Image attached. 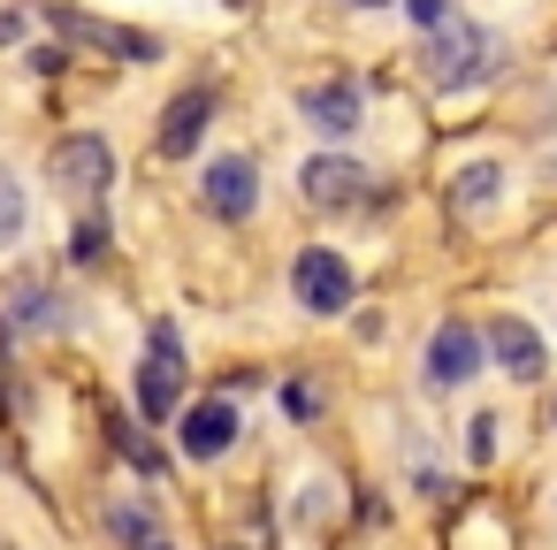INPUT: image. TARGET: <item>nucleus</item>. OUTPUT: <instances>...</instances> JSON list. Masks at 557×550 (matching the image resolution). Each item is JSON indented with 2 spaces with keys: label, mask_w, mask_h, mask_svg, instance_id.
I'll return each mask as SVG.
<instances>
[{
  "label": "nucleus",
  "mask_w": 557,
  "mask_h": 550,
  "mask_svg": "<svg viewBox=\"0 0 557 550\" xmlns=\"http://www.w3.org/2000/svg\"><path fill=\"white\" fill-rule=\"evenodd\" d=\"M70 321H77V314H70V298H62L54 283L24 276V283L9 291V329H47V337H54V329H70Z\"/></svg>",
  "instance_id": "4468645a"
},
{
  "label": "nucleus",
  "mask_w": 557,
  "mask_h": 550,
  "mask_svg": "<svg viewBox=\"0 0 557 550\" xmlns=\"http://www.w3.org/2000/svg\"><path fill=\"white\" fill-rule=\"evenodd\" d=\"M237 443H245V413H237V398H199V405L176 413V451H184L191 466H222Z\"/></svg>",
  "instance_id": "423d86ee"
},
{
  "label": "nucleus",
  "mask_w": 557,
  "mask_h": 550,
  "mask_svg": "<svg viewBox=\"0 0 557 550\" xmlns=\"http://www.w3.org/2000/svg\"><path fill=\"white\" fill-rule=\"evenodd\" d=\"M222 9H252V0H222Z\"/></svg>",
  "instance_id": "b1692460"
},
{
  "label": "nucleus",
  "mask_w": 557,
  "mask_h": 550,
  "mask_svg": "<svg viewBox=\"0 0 557 550\" xmlns=\"http://www.w3.org/2000/svg\"><path fill=\"white\" fill-rule=\"evenodd\" d=\"M405 16H412L420 32H443V24L458 16V0H405Z\"/></svg>",
  "instance_id": "aec40b11"
},
{
  "label": "nucleus",
  "mask_w": 557,
  "mask_h": 550,
  "mask_svg": "<svg viewBox=\"0 0 557 550\" xmlns=\"http://www.w3.org/2000/svg\"><path fill=\"white\" fill-rule=\"evenodd\" d=\"M0 428H9V398H0Z\"/></svg>",
  "instance_id": "a878e982"
},
{
  "label": "nucleus",
  "mask_w": 557,
  "mask_h": 550,
  "mask_svg": "<svg viewBox=\"0 0 557 550\" xmlns=\"http://www.w3.org/2000/svg\"><path fill=\"white\" fill-rule=\"evenodd\" d=\"M283 413H290V420H313V413H321V390H313V382H283Z\"/></svg>",
  "instance_id": "412c9836"
},
{
  "label": "nucleus",
  "mask_w": 557,
  "mask_h": 550,
  "mask_svg": "<svg viewBox=\"0 0 557 550\" xmlns=\"http://www.w3.org/2000/svg\"><path fill=\"white\" fill-rule=\"evenodd\" d=\"M504 70H511V47H504V32H488V24H466V16H450L443 32H428V54H420V77H428V93L458 100V93H481V85H496Z\"/></svg>",
  "instance_id": "f257e3e1"
},
{
  "label": "nucleus",
  "mask_w": 557,
  "mask_h": 550,
  "mask_svg": "<svg viewBox=\"0 0 557 550\" xmlns=\"http://www.w3.org/2000/svg\"><path fill=\"white\" fill-rule=\"evenodd\" d=\"M62 70H70L62 47H39V54H32V77H62Z\"/></svg>",
  "instance_id": "4be33fe9"
},
{
  "label": "nucleus",
  "mask_w": 557,
  "mask_h": 550,
  "mask_svg": "<svg viewBox=\"0 0 557 550\" xmlns=\"http://www.w3.org/2000/svg\"><path fill=\"white\" fill-rule=\"evenodd\" d=\"M207 131H214V85H191V93H176V100L161 108L153 154H161V161H191Z\"/></svg>",
  "instance_id": "9b49d317"
},
{
  "label": "nucleus",
  "mask_w": 557,
  "mask_h": 550,
  "mask_svg": "<svg viewBox=\"0 0 557 550\" xmlns=\"http://www.w3.org/2000/svg\"><path fill=\"white\" fill-rule=\"evenodd\" d=\"M108 428H115V451H123V459H131V466L146 474V481H161V474H169V459L153 451V436H146V428H131L123 413H108Z\"/></svg>",
  "instance_id": "dca6fc26"
},
{
  "label": "nucleus",
  "mask_w": 557,
  "mask_h": 550,
  "mask_svg": "<svg viewBox=\"0 0 557 550\" xmlns=\"http://www.w3.org/2000/svg\"><path fill=\"white\" fill-rule=\"evenodd\" d=\"M298 199L321 207V215H351V207H374L382 199V176L367 161H351V154H313L298 169Z\"/></svg>",
  "instance_id": "20e7f679"
},
{
  "label": "nucleus",
  "mask_w": 557,
  "mask_h": 550,
  "mask_svg": "<svg viewBox=\"0 0 557 550\" xmlns=\"http://www.w3.org/2000/svg\"><path fill=\"white\" fill-rule=\"evenodd\" d=\"M199 207L214 215V222H252L260 215V161L252 154H214L207 169H199Z\"/></svg>",
  "instance_id": "0eeeda50"
},
{
  "label": "nucleus",
  "mask_w": 557,
  "mask_h": 550,
  "mask_svg": "<svg viewBox=\"0 0 557 550\" xmlns=\"http://www.w3.org/2000/svg\"><path fill=\"white\" fill-rule=\"evenodd\" d=\"M138 550H176V542H161V535H153V542H138Z\"/></svg>",
  "instance_id": "5701e85b"
},
{
  "label": "nucleus",
  "mask_w": 557,
  "mask_h": 550,
  "mask_svg": "<svg viewBox=\"0 0 557 550\" xmlns=\"http://www.w3.org/2000/svg\"><path fill=\"white\" fill-rule=\"evenodd\" d=\"M504 184H511L504 161H466V169L443 184V207H450V215H488V207L504 199Z\"/></svg>",
  "instance_id": "ddd939ff"
},
{
  "label": "nucleus",
  "mask_w": 557,
  "mask_h": 550,
  "mask_svg": "<svg viewBox=\"0 0 557 550\" xmlns=\"http://www.w3.org/2000/svg\"><path fill=\"white\" fill-rule=\"evenodd\" d=\"M47 184H62L70 199H108V184H115V154H108V138H100V131H70V138H54V146H47Z\"/></svg>",
  "instance_id": "39448f33"
},
{
  "label": "nucleus",
  "mask_w": 557,
  "mask_h": 550,
  "mask_svg": "<svg viewBox=\"0 0 557 550\" xmlns=\"http://www.w3.org/2000/svg\"><path fill=\"white\" fill-rule=\"evenodd\" d=\"M351 298H359L351 260L336 245H298V260H290V306L313 314V321H336V314H351Z\"/></svg>",
  "instance_id": "7ed1b4c3"
},
{
  "label": "nucleus",
  "mask_w": 557,
  "mask_h": 550,
  "mask_svg": "<svg viewBox=\"0 0 557 550\" xmlns=\"http://www.w3.org/2000/svg\"><path fill=\"white\" fill-rule=\"evenodd\" d=\"M351 9H382V0H351Z\"/></svg>",
  "instance_id": "393cba45"
},
{
  "label": "nucleus",
  "mask_w": 557,
  "mask_h": 550,
  "mask_svg": "<svg viewBox=\"0 0 557 550\" xmlns=\"http://www.w3.org/2000/svg\"><path fill=\"white\" fill-rule=\"evenodd\" d=\"M70 268H100L108 260V215H85V222H70Z\"/></svg>",
  "instance_id": "f3484780"
},
{
  "label": "nucleus",
  "mask_w": 557,
  "mask_h": 550,
  "mask_svg": "<svg viewBox=\"0 0 557 550\" xmlns=\"http://www.w3.org/2000/svg\"><path fill=\"white\" fill-rule=\"evenodd\" d=\"M24 230H32V192H24V176L9 161H0V253H16Z\"/></svg>",
  "instance_id": "2eb2a0df"
},
{
  "label": "nucleus",
  "mask_w": 557,
  "mask_h": 550,
  "mask_svg": "<svg viewBox=\"0 0 557 550\" xmlns=\"http://www.w3.org/2000/svg\"><path fill=\"white\" fill-rule=\"evenodd\" d=\"M108 527H115V542H131V550H138V542H153V512H146V504H115V512H108Z\"/></svg>",
  "instance_id": "a211bd4d"
},
{
  "label": "nucleus",
  "mask_w": 557,
  "mask_h": 550,
  "mask_svg": "<svg viewBox=\"0 0 557 550\" xmlns=\"http://www.w3.org/2000/svg\"><path fill=\"white\" fill-rule=\"evenodd\" d=\"M47 24L62 32V39H77V47H100V54H115V62H161L169 47L153 39V32H123V24H100V16H85V9H70V0H54L47 9Z\"/></svg>",
  "instance_id": "1a4fd4ad"
},
{
  "label": "nucleus",
  "mask_w": 557,
  "mask_h": 550,
  "mask_svg": "<svg viewBox=\"0 0 557 550\" xmlns=\"http://www.w3.org/2000/svg\"><path fill=\"white\" fill-rule=\"evenodd\" d=\"M549 428H557V398H549Z\"/></svg>",
  "instance_id": "bb28decb"
},
{
  "label": "nucleus",
  "mask_w": 557,
  "mask_h": 550,
  "mask_svg": "<svg viewBox=\"0 0 557 550\" xmlns=\"http://www.w3.org/2000/svg\"><path fill=\"white\" fill-rule=\"evenodd\" d=\"M496 428H504L496 413H473V420H466V459H473V466H488V459H496Z\"/></svg>",
  "instance_id": "6ab92c4d"
},
{
  "label": "nucleus",
  "mask_w": 557,
  "mask_h": 550,
  "mask_svg": "<svg viewBox=\"0 0 557 550\" xmlns=\"http://www.w3.org/2000/svg\"><path fill=\"white\" fill-rule=\"evenodd\" d=\"M481 344H488V359H496V367H504V375H511L519 390H534V382L549 375V344H542V337H534V329H527L519 314H496Z\"/></svg>",
  "instance_id": "f8f14e48"
},
{
  "label": "nucleus",
  "mask_w": 557,
  "mask_h": 550,
  "mask_svg": "<svg viewBox=\"0 0 557 550\" xmlns=\"http://www.w3.org/2000/svg\"><path fill=\"white\" fill-rule=\"evenodd\" d=\"M298 115H306V131H321V138H359V131H367V100H359L351 77L298 85Z\"/></svg>",
  "instance_id": "9d476101"
},
{
  "label": "nucleus",
  "mask_w": 557,
  "mask_h": 550,
  "mask_svg": "<svg viewBox=\"0 0 557 550\" xmlns=\"http://www.w3.org/2000/svg\"><path fill=\"white\" fill-rule=\"evenodd\" d=\"M184 382H191V359H184V329L161 314V321H146V352H138V367H131V398H138V420H176L184 413Z\"/></svg>",
  "instance_id": "f03ea898"
},
{
  "label": "nucleus",
  "mask_w": 557,
  "mask_h": 550,
  "mask_svg": "<svg viewBox=\"0 0 557 550\" xmlns=\"http://www.w3.org/2000/svg\"><path fill=\"white\" fill-rule=\"evenodd\" d=\"M481 367H488V344H481L473 321H443V329L428 337V352H420V382H428V390H466Z\"/></svg>",
  "instance_id": "6e6552de"
}]
</instances>
